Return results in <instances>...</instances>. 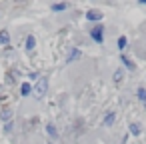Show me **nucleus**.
I'll return each mask as SVG.
<instances>
[{
    "label": "nucleus",
    "instance_id": "6",
    "mask_svg": "<svg viewBox=\"0 0 146 144\" xmlns=\"http://www.w3.org/2000/svg\"><path fill=\"white\" fill-rule=\"evenodd\" d=\"M114 120H116V116H114V112H110V114L106 116V120H104V126H110Z\"/></svg>",
    "mask_w": 146,
    "mask_h": 144
},
{
    "label": "nucleus",
    "instance_id": "8",
    "mask_svg": "<svg viewBox=\"0 0 146 144\" xmlns=\"http://www.w3.org/2000/svg\"><path fill=\"white\" fill-rule=\"evenodd\" d=\"M78 56H80V52H78V50H72V54L68 56V62H72V60H76Z\"/></svg>",
    "mask_w": 146,
    "mask_h": 144
},
{
    "label": "nucleus",
    "instance_id": "11",
    "mask_svg": "<svg viewBox=\"0 0 146 144\" xmlns=\"http://www.w3.org/2000/svg\"><path fill=\"white\" fill-rule=\"evenodd\" d=\"M64 8H66V4H54V6H52V10H56V12H58V10H64Z\"/></svg>",
    "mask_w": 146,
    "mask_h": 144
},
{
    "label": "nucleus",
    "instance_id": "15",
    "mask_svg": "<svg viewBox=\"0 0 146 144\" xmlns=\"http://www.w3.org/2000/svg\"><path fill=\"white\" fill-rule=\"evenodd\" d=\"M140 2H142V4H146V0H140Z\"/></svg>",
    "mask_w": 146,
    "mask_h": 144
},
{
    "label": "nucleus",
    "instance_id": "3",
    "mask_svg": "<svg viewBox=\"0 0 146 144\" xmlns=\"http://www.w3.org/2000/svg\"><path fill=\"white\" fill-rule=\"evenodd\" d=\"M86 18H88V20H100V18H102V14H100L98 10H90V12L86 14Z\"/></svg>",
    "mask_w": 146,
    "mask_h": 144
},
{
    "label": "nucleus",
    "instance_id": "10",
    "mask_svg": "<svg viewBox=\"0 0 146 144\" xmlns=\"http://www.w3.org/2000/svg\"><path fill=\"white\" fill-rule=\"evenodd\" d=\"M30 84H22V94H30Z\"/></svg>",
    "mask_w": 146,
    "mask_h": 144
},
{
    "label": "nucleus",
    "instance_id": "5",
    "mask_svg": "<svg viewBox=\"0 0 146 144\" xmlns=\"http://www.w3.org/2000/svg\"><path fill=\"white\" fill-rule=\"evenodd\" d=\"M34 46H36V40H34V36H28V38H26V48H28V50H32Z\"/></svg>",
    "mask_w": 146,
    "mask_h": 144
},
{
    "label": "nucleus",
    "instance_id": "7",
    "mask_svg": "<svg viewBox=\"0 0 146 144\" xmlns=\"http://www.w3.org/2000/svg\"><path fill=\"white\" fill-rule=\"evenodd\" d=\"M138 98H140V102L146 106V90H144V88H140V90H138Z\"/></svg>",
    "mask_w": 146,
    "mask_h": 144
},
{
    "label": "nucleus",
    "instance_id": "14",
    "mask_svg": "<svg viewBox=\"0 0 146 144\" xmlns=\"http://www.w3.org/2000/svg\"><path fill=\"white\" fill-rule=\"evenodd\" d=\"M114 78H116V82H120V80H122V72H120V70H118V72H116V74H114Z\"/></svg>",
    "mask_w": 146,
    "mask_h": 144
},
{
    "label": "nucleus",
    "instance_id": "13",
    "mask_svg": "<svg viewBox=\"0 0 146 144\" xmlns=\"http://www.w3.org/2000/svg\"><path fill=\"white\" fill-rule=\"evenodd\" d=\"M118 46L124 48V46H126V38H120V40H118Z\"/></svg>",
    "mask_w": 146,
    "mask_h": 144
},
{
    "label": "nucleus",
    "instance_id": "9",
    "mask_svg": "<svg viewBox=\"0 0 146 144\" xmlns=\"http://www.w3.org/2000/svg\"><path fill=\"white\" fill-rule=\"evenodd\" d=\"M130 132L138 136V134H140V126H138V124H132V126H130Z\"/></svg>",
    "mask_w": 146,
    "mask_h": 144
},
{
    "label": "nucleus",
    "instance_id": "12",
    "mask_svg": "<svg viewBox=\"0 0 146 144\" xmlns=\"http://www.w3.org/2000/svg\"><path fill=\"white\" fill-rule=\"evenodd\" d=\"M10 116H12V112H10V110H2V118H4V120H8Z\"/></svg>",
    "mask_w": 146,
    "mask_h": 144
},
{
    "label": "nucleus",
    "instance_id": "1",
    "mask_svg": "<svg viewBox=\"0 0 146 144\" xmlns=\"http://www.w3.org/2000/svg\"><path fill=\"white\" fill-rule=\"evenodd\" d=\"M46 90H48V80H46V78H40V80L36 82V86L32 88V96L40 100V98L46 94Z\"/></svg>",
    "mask_w": 146,
    "mask_h": 144
},
{
    "label": "nucleus",
    "instance_id": "2",
    "mask_svg": "<svg viewBox=\"0 0 146 144\" xmlns=\"http://www.w3.org/2000/svg\"><path fill=\"white\" fill-rule=\"evenodd\" d=\"M102 32H104V30H102L100 26H96V28L92 30V38H94L96 42H102Z\"/></svg>",
    "mask_w": 146,
    "mask_h": 144
},
{
    "label": "nucleus",
    "instance_id": "4",
    "mask_svg": "<svg viewBox=\"0 0 146 144\" xmlns=\"http://www.w3.org/2000/svg\"><path fill=\"white\" fill-rule=\"evenodd\" d=\"M8 42H10V34L6 30H2L0 32V44H8Z\"/></svg>",
    "mask_w": 146,
    "mask_h": 144
}]
</instances>
